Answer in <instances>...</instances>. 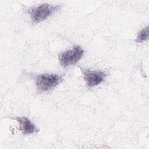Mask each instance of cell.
<instances>
[{
	"mask_svg": "<svg viewBox=\"0 0 149 149\" xmlns=\"http://www.w3.org/2000/svg\"><path fill=\"white\" fill-rule=\"evenodd\" d=\"M37 89L40 93L48 91L57 86L62 80L58 74H41L34 77Z\"/></svg>",
	"mask_w": 149,
	"mask_h": 149,
	"instance_id": "obj_1",
	"label": "cell"
},
{
	"mask_svg": "<svg viewBox=\"0 0 149 149\" xmlns=\"http://www.w3.org/2000/svg\"><path fill=\"white\" fill-rule=\"evenodd\" d=\"M60 5H52L49 3H42L37 7L31 8L29 13L34 23H38L45 20L61 8Z\"/></svg>",
	"mask_w": 149,
	"mask_h": 149,
	"instance_id": "obj_2",
	"label": "cell"
},
{
	"mask_svg": "<svg viewBox=\"0 0 149 149\" xmlns=\"http://www.w3.org/2000/svg\"><path fill=\"white\" fill-rule=\"evenodd\" d=\"M83 54L84 50L81 47L75 45L72 48L60 53L58 59L61 65L65 68L77 62L81 58Z\"/></svg>",
	"mask_w": 149,
	"mask_h": 149,
	"instance_id": "obj_3",
	"label": "cell"
},
{
	"mask_svg": "<svg viewBox=\"0 0 149 149\" xmlns=\"http://www.w3.org/2000/svg\"><path fill=\"white\" fill-rule=\"evenodd\" d=\"M83 75V79L88 87L97 86L102 82L107 74L104 72L94 71L88 69H81Z\"/></svg>",
	"mask_w": 149,
	"mask_h": 149,
	"instance_id": "obj_4",
	"label": "cell"
},
{
	"mask_svg": "<svg viewBox=\"0 0 149 149\" xmlns=\"http://www.w3.org/2000/svg\"><path fill=\"white\" fill-rule=\"evenodd\" d=\"M12 119L16 120L20 124V129L23 134L29 135L39 132V129L27 117L18 116Z\"/></svg>",
	"mask_w": 149,
	"mask_h": 149,
	"instance_id": "obj_5",
	"label": "cell"
},
{
	"mask_svg": "<svg viewBox=\"0 0 149 149\" xmlns=\"http://www.w3.org/2000/svg\"><path fill=\"white\" fill-rule=\"evenodd\" d=\"M148 26L143 28L138 33L137 37L136 40L137 42H142L148 39Z\"/></svg>",
	"mask_w": 149,
	"mask_h": 149,
	"instance_id": "obj_6",
	"label": "cell"
}]
</instances>
